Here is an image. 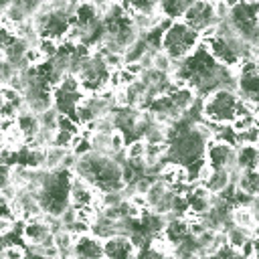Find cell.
<instances>
[{
	"mask_svg": "<svg viewBox=\"0 0 259 259\" xmlns=\"http://www.w3.org/2000/svg\"><path fill=\"white\" fill-rule=\"evenodd\" d=\"M235 91L247 103L259 105V61H243L239 67Z\"/></svg>",
	"mask_w": 259,
	"mask_h": 259,
	"instance_id": "277c9868",
	"label": "cell"
},
{
	"mask_svg": "<svg viewBox=\"0 0 259 259\" xmlns=\"http://www.w3.org/2000/svg\"><path fill=\"white\" fill-rule=\"evenodd\" d=\"M140 247L130 235H113L103 241V255L105 259H136Z\"/></svg>",
	"mask_w": 259,
	"mask_h": 259,
	"instance_id": "ba28073f",
	"label": "cell"
},
{
	"mask_svg": "<svg viewBox=\"0 0 259 259\" xmlns=\"http://www.w3.org/2000/svg\"><path fill=\"white\" fill-rule=\"evenodd\" d=\"M237 170L243 172H253L259 170V146L255 144H243L237 146Z\"/></svg>",
	"mask_w": 259,
	"mask_h": 259,
	"instance_id": "30bf717a",
	"label": "cell"
},
{
	"mask_svg": "<svg viewBox=\"0 0 259 259\" xmlns=\"http://www.w3.org/2000/svg\"><path fill=\"white\" fill-rule=\"evenodd\" d=\"M182 22H186L190 28H194L200 34L214 28L219 24L217 16H214V4L212 2H192L190 8L186 10Z\"/></svg>",
	"mask_w": 259,
	"mask_h": 259,
	"instance_id": "8992f818",
	"label": "cell"
},
{
	"mask_svg": "<svg viewBox=\"0 0 259 259\" xmlns=\"http://www.w3.org/2000/svg\"><path fill=\"white\" fill-rule=\"evenodd\" d=\"M26 255H28V249L22 243L2 247V259H26Z\"/></svg>",
	"mask_w": 259,
	"mask_h": 259,
	"instance_id": "4fadbf2b",
	"label": "cell"
},
{
	"mask_svg": "<svg viewBox=\"0 0 259 259\" xmlns=\"http://www.w3.org/2000/svg\"><path fill=\"white\" fill-rule=\"evenodd\" d=\"M227 22L243 40H249L259 28V4L235 2L231 6V16Z\"/></svg>",
	"mask_w": 259,
	"mask_h": 259,
	"instance_id": "3957f363",
	"label": "cell"
},
{
	"mask_svg": "<svg viewBox=\"0 0 259 259\" xmlns=\"http://www.w3.org/2000/svg\"><path fill=\"white\" fill-rule=\"evenodd\" d=\"M241 97L235 89H217L200 99L202 119L210 125H233L241 113Z\"/></svg>",
	"mask_w": 259,
	"mask_h": 259,
	"instance_id": "6da1fadb",
	"label": "cell"
},
{
	"mask_svg": "<svg viewBox=\"0 0 259 259\" xmlns=\"http://www.w3.org/2000/svg\"><path fill=\"white\" fill-rule=\"evenodd\" d=\"M237 188L257 200V198H259V170L243 172V174L239 176V180H237Z\"/></svg>",
	"mask_w": 259,
	"mask_h": 259,
	"instance_id": "7c38bea8",
	"label": "cell"
},
{
	"mask_svg": "<svg viewBox=\"0 0 259 259\" xmlns=\"http://www.w3.org/2000/svg\"><path fill=\"white\" fill-rule=\"evenodd\" d=\"M253 210H255V214H257V219H259V198L255 200V204H253Z\"/></svg>",
	"mask_w": 259,
	"mask_h": 259,
	"instance_id": "5bb4252c",
	"label": "cell"
},
{
	"mask_svg": "<svg viewBox=\"0 0 259 259\" xmlns=\"http://www.w3.org/2000/svg\"><path fill=\"white\" fill-rule=\"evenodd\" d=\"M202 45L200 32H196L194 28H190L186 22L178 20V22H170L166 26V30L162 32V40H160V51L172 59L174 63H182L184 59H188L198 47Z\"/></svg>",
	"mask_w": 259,
	"mask_h": 259,
	"instance_id": "7a4b0ae2",
	"label": "cell"
},
{
	"mask_svg": "<svg viewBox=\"0 0 259 259\" xmlns=\"http://www.w3.org/2000/svg\"><path fill=\"white\" fill-rule=\"evenodd\" d=\"M71 259H105L103 255V241L93 233L81 235L75 239Z\"/></svg>",
	"mask_w": 259,
	"mask_h": 259,
	"instance_id": "9c48e42d",
	"label": "cell"
},
{
	"mask_svg": "<svg viewBox=\"0 0 259 259\" xmlns=\"http://www.w3.org/2000/svg\"><path fill=\"white\" fill-rule=\"evenodd\" d=\"M235 160H237V146L227 144V142H219V140L208 142L204 162L212 170H237Z\"/></svg>",
	"mask_w": 259,
	"mask_h": 259,
	"instance_id": "5b68a950",
	"label": "cell"
},
{
	"mask_svg": "<svg viewBox=\"0 0 259 259\" xmlns=\"http://www.w3.org/2000/svg\"><path fill=\"white\" fill-rule=\"evenodd\" d=\"M101 192L87 180L73 174L71 178V206L75 208H99Z\"/></svg>",
	"mask_w": 259,
	"mask_h": 259,
	"instance_id": "52a82bcc",
	"label": "cell"
},
{
	"mask_svg": "<svg viewBox=\"0 0 259 259\" xmlns=\"http://www.w3.org/2000/svg\"><path fill=\"white\" fill-rule=\"evenodd\" d=\"M190 4L192 2H184V0H166V2H160V10H162L164 18H168L170 22H178L184 18Z\"/></svg>",
	"mask_w": 259,
	"mask_h": 259,
	"instance_id": "8fae6325",
	"label": "cell"
}]
</instances>
